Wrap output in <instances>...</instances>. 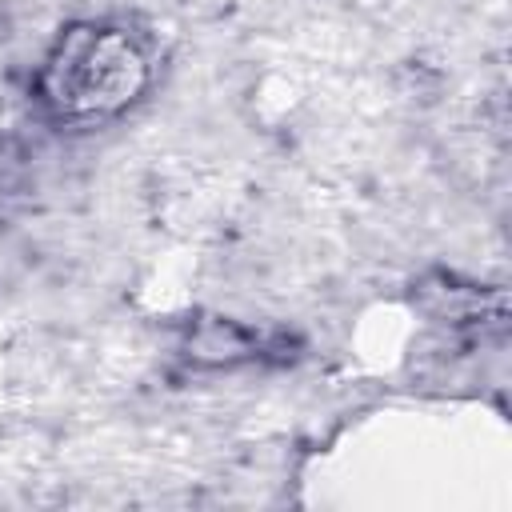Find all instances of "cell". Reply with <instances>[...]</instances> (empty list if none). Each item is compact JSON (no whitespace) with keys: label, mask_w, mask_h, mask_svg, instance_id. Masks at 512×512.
<instances>
[{"label":"cell","mask_w":512,"mask_h":512,"mask_svg":"<svg viewBox=\"0 0 512 512\" xmlns=\"http://www.w3.org/2000/svg\"><path fill=\"white\" fill-rule=\"evenodd\" d=\"M140 72L144 64L124 36L80 28L60 44L44 84H48V100L60 112L92 116V112L120 108L136 92Z\"/></svg>","instance_id":"cell-1"}]
</instances>
